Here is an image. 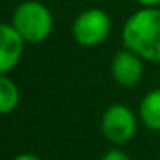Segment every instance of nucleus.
<instances>
[{
    "mask_svg": "<svg viewBox=\"0 0 160 160\" xmlns=\"http://www.w3.org/2000/svg\"><path fill=\"white\" fill-rule=\"evenodd\" d=\"M122 43L143 60L160 64V9L141 7L122 26Z\"/></svg>",
    "mask_w": 160,
    "mask_h": 160,
    "instance_id": "f257e3e1",
    "label": "nucleus"
},
{
    "mask_svg": "<svg viewBox=\"0 0 160 160\" xmlns=\"http://www.w3.org/2000/svg\"><path fill=\"white\" fill-rule=\"evenodd\" d=\"M11 24L28 43H42L53 31V16L38 0H24L14 9Z\"/></svg>",
    "mask_w": 160,
    "mask_h": 160,
    "instance_id": "f03ea898",
    "label": "nucleus"
},
{
    "mask_svg": "<svg viewBox=\"0 0 160 160\" xmlns=\"http://www.w3.org/2000/svg\"><path fill=\"white\" fill-rule=\"evenodd\" d=\"M112 31V19L103 9L91 7L79 12L72 22V38L78 45L91 48L108 38Z\"/></svg>",
    "mask_w": 160,
    "mask_h": 160,
    "instance_id": "7ed1b4c3",
    "label": "nucleus"
},
{
    "mask_svg": "<svg viewBox=\"0 0 160 160\" xmlns=\"http://www.w3.org/2000/svg\"><path fill=\"white\" fill-rule=\"evenodd\" d=\"M100 129L105 139L112 145H126L134 138L138 131V117L128 105L114 103L105 108Z\"/></svg>",
    "mask_w": 160,
    "mask_h": 160,
    "instance_id": "20e7f679",
    "label": "nucleus"
},
{
    "mask_svg": "<svg viewBox=\"0 0 160 160\" xmlns=\"http://www.w3.org/2000/svg\"><path fill=\"white\" fill-rule=\"evenodd\" d=\"M143 62L145 60L138 53L124 47V48L115 52L114 59L110 62V74L119 86L132 88L143 78V72H145Z\"/></svg>",
    "mask_w": 160,
    "mask_h": 160,
    "instance_id": "39448f33",
    "label": "nucleus"
},
{
    "mask_svg": "<svg viewBox=\"0 0 160 160\" xmlns=\"http://www.w3.org/2000/svg\"><path fill=\"white\" fill-rule=\"evenodd\" d=\"M26 40L18 33V29L11 22H4L0 26V72L9 74L18 67L24 55Z\"/></svg>",
    "mask_w": 160,
    "mask_h": 160,
    "instance_id": "423d86ee",
    "label": "nucleus"
},
{
    "mask_svg": "<svg viewBox=\"0 0 160 160\" xmlns=\"http://www.w3.org/2000/svg\"><path fill=\"white\" fill-rule=\"evenodd\" d=\"M139 121L150 131H160V88L143 97L139 103Z\"/></svg>",
    "mask_w": 160,
    "mask_h": 160,
    "instance_id": "0eeeda50",
    "label": "nucleus"
},
{
    "mask_svg": "<svg viewBox=\"0 0 160 160\" xmlns=\"http://www.w3.org/2000/svg\"><path fill=\"white\" fill-rule=\"evenodd\" d=\"M21 102L19 86L9 74H0V112L4 115L11 114L18 108Z\"/></svg>",
    "mask_w": 160,
    "mask_h": 160,
    "instance_id": "6e6552de",
    "label": "nucleus"
},
{
    "mask_svg": "<svg viewBox=\"0 0 160 160\" xmlns=\"http://www.w3.org/2000/svg\"><path fill=\"white\" fill-rule=\"evenodd\" d=\"M100 160H131V157H129L124 150L112 148V150H108V152H105Z\"/></svg>",
    "mask_w": 160,
    "mask_h": 160,
    "instance_id": "1a4fd4ad",
    "label": "nucleus"
},
{
    "mask_svg": "<svg viewBox=\"0 0 160 160\" xmlns=\"http://www.w3.org/2000/svg\"><path fill=\"white\" fill-rule=\"evenodd\" d=\"M134 2L141 7H158L160 5V0H134Z\"/></svg>",
    "mask_w": 160,
    "mask_h": 160,
    "instance_id": "9d476101",
    "label": "nucleus"
},
{
    "mask_svg": "<svg viewBox=\"0 0 160 160\" xmlns=\"http://www.w3.org/2000/svg\"><path fill=\"white\" fill-rule=\"evenodd\" d=\"M12 160H42V158L33 155V153H19V155H16Z\"/></svg>",
    "mask_w": 160,
    "mask_h": 160,
    "instance_id": "9b49d317",
    "label": "nucleus"
}]
</instances>
